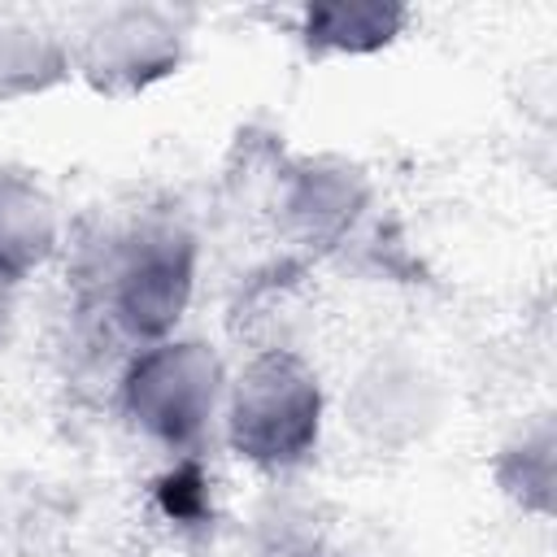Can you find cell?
I'll list each match as a JSON object with an SVG mask.
<instances>
[{"mask_svg":"<svg viewBox=\"0 0 557 557\" xmlns=\"http://www.w3.org/2000/svg\"><path fill=\"white\" fill-rule=\"evenodd\" d=\"M231 440L239 457L287 466L318 440V379L292 352L257 357L231 400Z\"/></svg>","mask_w":557,"mask_h":557,"instance_id":"obj_1","label":"cell"},{"mask_svg":"<svg viewBox=\"0 0 557 557\" xmlns=\"http://www.w3.org/2000/svg\"><path fill=\"white\" fill-rule=\"evenodd\" d=\"M218 396V361L200 344L152 348L126 379V405L144 431L165 444L200 435Z\"/></svg>","mask_w":557,"mask_h":557,"instance_id":"obj_2","label":"cell"},{"mask_svg":"<svg viewBox=\"0 0 557 557\" xmlns=\"http://www.w3.org/2000/svg\"><path fill=\"white\" fill-rule=\"evenodd\" d=\"M178 61V30L152 9H117L83 39V70L96 87L126 91L170 74Z\"/></svg>","mask_w":557,"mask_h":557,"instance_id":"obj_3","label":"cell"},{"mask_svg":"<svg viewBox=\"0 0 557 557\" xmlns=\"http://www.w3.org/2000/svg\"><path fill=\"white\" fill-rule=\"evenodd\" d=\"M191 261L183 239H144L117 274V313L135 335H161L187 305Z\"/></svg>","mask_w":557,"mask_h":557,"instance_id":"obj_4","label":"cell"},{"mask_svg":"<svg viewBox=\"0 0 557 557\" xmlns=\"http://www.w3.org/2000/svg\"><path fill=\"white\" fill-rule=\"evenodd\" d=\"M405 26V9L370 0L313 4L305 13V44L313 52H374Z\"/></svg>","mask_w":557,"mask_h":557,"instance_id":"obj_5","label":"cell"},{"mask_svg":"<svg viewBox=\"0 0 557 557\" xmlns=\"http://www.w3.org/2000/svg\"><path fill=\"white\" fill-rule=\"evenodd\" d=\"M65 48L26 22H0V100H17L65 78Z\"/></svg>","mask_w":557,"mask_h":557,"instance_id":"obj_6","label":"cell"},{"mask_svg":"<svg viewBox=\"0 0 557 557\" xmlns=\"http://www.w3.org/2000/svg\"><path fill=\"white\" fill-rule=\"evenodd\" d=\"M52 244V213L17 178H0V270L22 274Z\"/></svg>","mask_w":557,"mask_h":557,"instance_id":"obj_7","label":"cell"},{"mask_svg":"<svg viewBox=\"0 0 557 557\" xmlns=\"http://www.w3.org/2000/svg\"><path fill=\"white\" fill-rule=\"evenodd\" d=\"M357 200H361V187L344 170H318L292 196V218L300 222L305 235H331L352 218Z\"/></svg>","mask_w":557,"mask_h":557,"instance_id":"obj_8","label":"cell"},{"mask_svg":"<svg viewBox=\"0 0 557 557\" xmlns=\"http://www.w3.org/2000/svg\"><path fill=\"white\" fill-rule=\"evenodd\" d=\"M548 483H553V440H548V431H540L535 440H522V466L509 479V492H518L522 500H535L544 509Z\"/></svg>","mask_w":557,"mask_h":557,"instance_id":"obj_9","label":"cell"}]
</instances>
